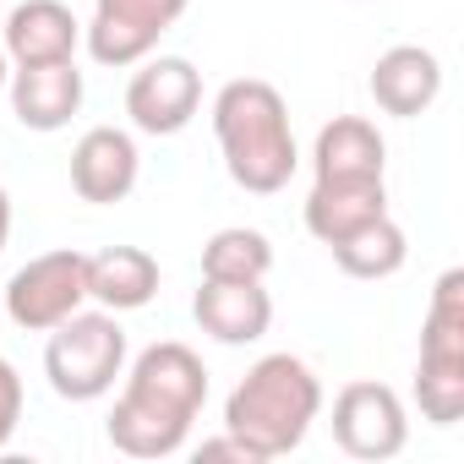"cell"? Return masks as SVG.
Segmentation results:
<instances>
[{"instance_id":"11","label":"cell","mask_w":464,"mask_h":464,"mask_svg":"<svg viewBox=\"0 0 464 464\" xmlns=\"http://www.w3.org/2000/svg\"><path fill=\"white\" fill-rule=\"evenodd\" d=\"M137 169H142L137 142H131V131H121V126H93V131H82V142L72 148V191H77L82 202H99V208L126 202L131 186H137Z\"/></svg>"},{"instance_id":"21","label":"cell","mask_w":464,"mask_h":464,"mask_svg":"<svg viewBox=\"0 0 464 464\" xmlns=\"http://www.w3.org/2000/svg\"><path fill=\"white\" fill-rule=\"evenodd\" d=\"M213 459H236V464H263V459H257V453H252V448H246V442L236 437V431H224V437H213V442H202V448H197V464H213Z\"/></svg>"},{"instance_id":"12","label":"cell","mask_w":464,"mask_h":464,"mask_svg":"<svg viewBox=\"0 0 464 464\" xmlns=\"http://www.w3.org/2000/svg\"><path fill=\"white\" fill-rule=\"evenodd\" d=\"M366 88H372V99H377L382 115L415 121V115H426V110L437 104V93H442V61H437L431 50H420V44H393V50L377 55Z\"/></svg>"},{"instance_id":"20","label":"cell","mask_w":464,"mask_h":464,"mask_svg":"<svg viewBox=\"0 0 464 464\" xmlns=\"http://www.w3.org/2000/svg\"><path fill=\"white\" fill-rule=\"evenodd\" d=\"M17 420H23V377H17V366L6 355H0V448L12 442Z\"/></svg>"},{"instance_id":"23","label":"cell","mask_w":464,"mask_h":464,"mask_svg":"<svg viewBox=\"0 0 464 464\" xmlns=\"http://www.w3.org/2000/svg\"><path fill=\"white\" fill-rule=\"evenodd\" d=\"M6 77H12V72H6V50H0V88H6Z\"/></svg>"},{"instance_id":"5","label":"cell","mask_w":464,"mask_h":464,"mask_svg":"<svg viewBox=\"0 0 464 464\" xmlns=\"http://www.w3.org/2000/svg\"><path fill=\"white\" fill-rule=\"evenodd\" d=\"M121 372H126V328L115 323V312H72L66 323L50 328L44 377L61 399L72 404L104 399Z\"/></svg>"},{"instance_id":"1","label":"cell","mask_w":464,"mask_h":464,"mask_svg":"<svg viewBox=\"0 0 464 464\" xmlns=\"http://www.w3.org/2000/svg\"><path fill=\"white\" fill-rule=\"evenodd\" d=\"M202 399H208L202 355L175 339L148 344L131 361V377L110 410V442L131 459H169V453H180Z\"/></svg>"},{"instance_id":"10","label":"cell","mask_w":464,"mask_h":464,"mask_svg":"<svg viewBox=\"0 0 464 464\" xmlns=\"http://www.w3.org/2000/svg\"><path fill=\"white\" fill-rule=\"evenodd\" d=\"M191 317L218 344H257L274 328V295L263 279H202Z\"/></svg>"},{"instance_id":"17","label":"cell","mask_w":464,"mask_h":464,"mask_svg":"<svg viewBox=\"0 0 464 464\" xmlns=\"http://www.w3.org/2000/svg\"><path fill=\"white\" fill-rule=\"evenodd\" d=\"M159 295V263L142 246H104L88 257V301L104 312H142Z\"/></svg>"},{"instance_id":"18","label":"cell","mask_w":464,"mask_h":464,"mask_svg":"<svg viewBox=\"0 0 464 464\" xmlns=\"http://www.w3.org/2000/svg\"><path fill=\"white\" fill-rule=\"evenodd\" d=\"M328 252H334V263H339L350 279H393V274L404 268V257H410V241H404V229L382 213V218L350 229V236L334 241Z\"/></svg>"},{"instance_id":"19","label":"cell","mask_w":464,"mask_h":464,"mask_svg":"<svg viewBox=\"0 0 464 464\" xmlns=\"http://www.w3.org/2000/svg\"><path fill=\"white\" fill-rule=\"evenodd\" d=\"M268 268H274V246L263 229L246 224L218 229L202 246V279H268Z\"/></svg>"},{"instance_id":"13","label":"cell","mask_w":464,"mask_h":464,"mask_svg":"<svg viewBox=\"0 0 464 464\" xmlns=\"http://www.w3.org/2000/svg\"><path fill=\"white\" fill-rule=\"evenodd\" d=\"M6 82H12V115L28 131H61L82 110V72H77V61L17 66Z\"/></svg>"},{"instance_id":"8","label":"cell","mask_w":464,"mask_h":464,"mask_svg":"<svg viewBox=\"0 0 464 464\" xmlns=\"http://www.w3.org/2000/svg\"><path fill=\"white\" fill-rule=\"evenodd\" d=\"M142 72H131L126 82V115L137 131L148 137H175L191 126L197 104H202V72L186 55H148L137 61Z\"/></svg>"},{"instance_id":"15","label":"cell","mask_w":464,"mask_h":464,"mask_svg":"<svg viewBox=\"0 0 464 464\" xmlns=\"http://www.w3.org/2000/svg\"><path fill=\"white\" fill-rule=\"evenodd\" d=\"M382 164H388V142L372 121L334 115L317 131V148H312L317 180H382Z\"/></svg>"},{"instance_id":"3","label":"cell","mask_w":464,"mask_h":464,"mask_svg":"<svg viewBox=\"0 0 464 464\" xmlns=\"http://www.w3.org/2000/svg\"><path fill=\"white\" fill-rule=\"evenodd\" d=\"M317 415H323V382L290 350L263 355L236 382V393L224 399V431H236L257 459L295 453L306 442V431H312Z\"/></svg>"},{"instance_id":"14","label":"cell","mask_w":464,"mask_h":464,"mask_svg":"<svg viewBox=\"0 0 464 464\" xmlns=\"http://www.w3.org/2000/svg\"><path fill=\"white\" fill-rule=\"evenodd\" d=\"M77 39H82V23L72 17V6H61V0H23L6 17L0 50L17 66H50V61H72Z\"/></svg>"},{"instance_id":"2","label":"cell","mask_w":464,"mask_h":464,"mask_svg":"<svg viewBox=\"0 0 464 464\" xmlns=\"http://www.w3.org/2000/svg\"><path fill=\"white\" fill-rule=\"evenodd\" d=\"M213 137H218L229 180H236L241 191H252V197L285 191L295 164H301L285 93L274 82H263V77H236V82L218 88V99H213Z\"/></svg>"},{"instance_id":"6","label":"cell","mask_w":464,"mask_h":464,"mask_svg":"<svg viewBox=\"0 0 464 464\" xmlns=\"http://www.w3.org/2000/svg\"><path fill=\"white\" fill-rule=\"evenodd\" d=\"M82 301H88V257L72 252V246L23 263L6 285V312L28 334H50L55 323L82 312Z\"/></svg>"},{"instance_id":"4","label":"cell","mask_w":464,"mask_h":464,"mask_svg":"<svg viewBox=\"0 0 464 464\" xmlns=\"http://www.w3.org/2000/svg\"><path fill=\"white\" fill-rule=\"evenodd\" d=\"M415 404L431 426H459L464 415V274L459 268L437 279L426 323H420Z\"/></svg>"},{"instance_id":"9","label":"cell","mask_w":464,"mask_h":464,"mask_svg":"<svg viewBox=\"0 0 464 464\" xmlns=\"http://www.w3.org/2000/svg\"><path fill=\"white\" fill-rule=\"evenodd\" d=\"M191 0H93L88 55L99 66H137L186 17Z\"/></svg>"},{"instance_id":"22","label":"cell","mask_w":464,"mask_h":464,"mask_svg":"<svg viewBox=\"0 0 464 464\" xmlns=\"http://www.w3.org/2000/svg\"><path fill=\"white\" fill-rule=\"evenodd\" d=\"M6 241H12V197L0 186V252H6Z\"/></svg>"},{"instance_id":"7","label":"cell","mask_w":464,"mask_h":464,"mask_svg":"<svg viewBox=\"0 0 464 464\" xmlns=\"http://www.w3.org/2000/svg\"><path fill=\"white\" fill-rule=\"evenodd\" d=\"M334 442L350 459H366V464H382V459L404 453V442H410L404 399L388 382H344L339 399H334Z\"/></svg>"},{"instance_id":"16","label":"cell","mask_w":464,"mask_h":464,"mask_svg":"<svg viewBox=\"0 0 464 464\" xmlns=\"http://www.w3.org/2000/svg\"><path fill=\"white\" fill-rule=\"evenodd\" d=\"M388 213V186L382 180H312V197H306V229L334 246L344 241L350 229L372 224Z\"/></svg>"}]
</instances>
